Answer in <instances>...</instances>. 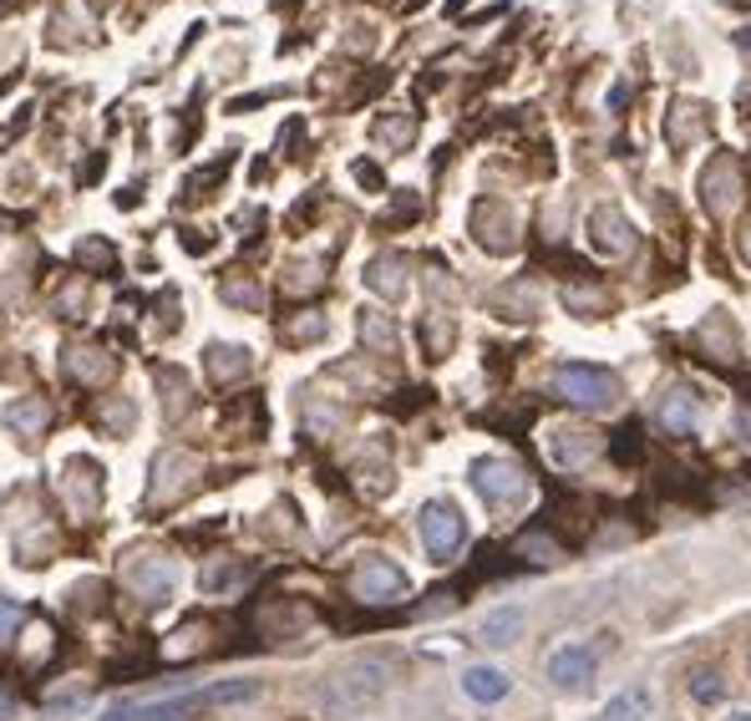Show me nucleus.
I'll return each instance as SVG.
<instances>
[{"instance_id":"nucleus-1","label":"nucleus","mask_w":751,"mask_h":721,"mask_svg":"<svg viewBox=\"0 0 751 721\" xmlns=\"http://www.w3.org/2000/svg\"><path fill=\"white\" fill-rule=\"evenodd\" d=\"M259 692H265V686H259L254 676H229V681H208V686H198V692L158 696V701H118L102 721H189V717H204V711L254 701Z\"/></svg>"},{"instance_id":"nucleus-2","label":"nucleus","mask_w":751,"mask_h":721,"mask_svg":"<svg viewBox=\"0 0 751 721\" xmlns=\"http://www.w3.org/2000/svg\"><path fill=\"white\" fill-rule=\"evenodd\" d=\"M416 533H422L427 560L447 564L457 549H462V539H468V518H462V508H457L452 498H432V503H422V514H416Z\"/></svg>"},{"instance_id":"nucleus-3","label":"nucleus","mask_w":751,"mask_h":721,"mask_svg":"<svg viewBox=\"0 0 751 721\" xmlns=\"http://www.w3.org/2000/svg\"><path fill=\"white\" fill-rule=\"evenodd\" d=\"M386 696V665L381 661H351L330 686H325V707L336 711H366Z\"/></svg>"},{"instance_id":"nucleus-4","label":"nucleus","mask_w":751,"mask_h":721,"mask_svg":"<svg viewBox=\"0 0 751 721\" xmlns=\"http://www.w3.org/2000/svg\"><path fill=\"white\" fill-rule=\"evenodd\" d=\"M472 488H477V498L487 503V508H518V503L529 498V478H523V468L518 462H508V457H477L472 462Z\"/></svg>"},{"instance_id":"nucleus-5","label":"nucleus","mask_w":751,"mask_h":721,"mask_svg":"<svg viewBox=\"0 0 751 721\" xmlns=\"http://www.w3.org/2000/svg\"><path fill=\"white\" fill-rule=\"evenodd\" d=\"M554 386H559V397L579 401V407H594V412L619 401V382L604 366H559L554 371Z\"/></svg>"},{"instance_id":"nucleus-6","label":"nucleus","mask_w":751,"mask_h":721,"mask_svg":"<svg viewBox=\"0 0 751 721\" xmlns=\"http://www.w3.org/2000/svg\"><path fill=\"white\" fill-rule=\"evenodd\" d=\"M351 589H355V594H361L366 604H386V600H401V594L412 589V579H407V569H397L391 560L371 554V560H361V569H355Z\"/></svg>"},{"instance_id":"nucleus-7","label":"nucleus","mask_w":751,"mask_h":721,"mask_svg":"<svg viewBox=\"0 0 751 721\" xmlns=\"http://www.w3.org/2000/svg\"><path fill=\"white\" fill-rule=\"evenodd\" d=\"M173 579H178V569L168 560H158V554H133L128 569H122V585L133 589L143 604H162V600H168V594H173Z\"/></svg>"},{"instance_id":"nucleus-8","label":"nucleus","mask_w":751,"mask_h":721,"mask_svg":"<svg viewBox=\"0 0 751 721\" xmlns=\"http://www.w3.org/2000/svg\"><path fill=\"white\" fill-rule=\"evenodd\" d=\"M61 493H66V503H72V514L92 518L97 508H102V468H97L92 457H72L66 472H61Z\"/></svg>"},{"instance_id":"nucleus-9","label":"nucleus","mask_w":751,"mask_h":721,"mask_svg":"<svg viewBox=\"0 0 751 721\" xmlns=\"http://www.w3.org/2000/svg\"><path fill=\"white\" fill-rule=\"evenodd\" d=\"M472 235H477V244L493 250V254L513 250V244H518V224H513V214H508V204L483 199V204L472 208Z\"/></svg>"},{"instance_id":"nucleus-10","label":"nucleus","mask_w":751,"mask_h":721,"mask_svg":"<svg viewBox=\"0 0 751 721\" xmlns=\"http://www.w3.org/2000/svg\"><path fill=\"white\" fill-rule=\"evenodd\" d=\"M594 671H599V656H594L590 646H579V640H569V646H559L554 656H548V681H554V686H564V692L590 686Z\"/></svg>"},{"instance_id":"nucleus-11","label":"nucleus","mask_w":751,"mask_h":721,"mask_svg":"<svg viewBox=\"0 0 751 721\" xmlns=\"http://www.w3.org/2000/svg\"><path fill=\"white\" fill-rule=\"evenodd\" d=\"M594 447H599V437H594L590 428H574V422L548 428V437H544V453H548L554 468H579V462H590Z\"/></svg>"},{"instance_id":"nucleus-12","label":"nucleus","mask_w":751,"mask_h":721,"mask_svg":"<svg viewBox=\"0 0 751 721\" xmlns=\"http://www.w3.org/2000/svg\"><path fill=\"white\" fill-rule=\"evenodd\" d=\"M198 478V457L189 453H162L153 462V488H148V503H173L183 488Z\"/></svg>"},{"instance_id":"nucleus-13","label":"nucleus","mask_w":751,"mask_h":721,"mask_svg":"<svg viewBox=\"0 0 751 721\" xmlns=\"http://www.w3.org/2000/svg\"><path fill=\"white\" fill-rule=\"evenodd\" d=\"M590 235H594V250H604V254H625L634 244L630 219H625L615 204H599V208H594V214H590Z\"/></svg>"},{"instance_id":"nucleus-14","label":"nucleus","mask_w":751,"mask_h":721,"mask_svg":"<svg viewBox=\"0 0 751 721\" xmlns=\"http://www.w3.org/2000/svg\"><path fill=\"white\" fill-rule=\"evenodd\" d=\"M655 417H661V428L670 437H680V432H691L701 422V397H695L691 386H670L661 397V407H655Z\"/></svg>"},{"instance_id":"nucleus-15","label":"nucleus","mask_w":751,"mask_h":721,"mask_svg":"<svg viewBox=\"0 0 751 721\" xmlns=\"http://www.w3.org/2000/svg\"><path fill=\"white\" fill-rule=\"evenodd\" d=\"M523 625H529V610L523 604H498V610H487L483 625H477V640L483 646H513L518 635H523Z\"/></svg>"},{"instance_id":"nucleus-16","label":"nucleus","mask_w":751,"mask_h":721,"mask_svg":"<svg viewBox=\"0 0 751 721\" xmlns=\"http://www.w3.org/2000/svg\"><path fill=\"white\" fill-rule=\"evenodd\" d=\"M701 199H706V208L711 214H726V208L737 204V193H741V173H737V163L731 158H716L711 163V173L701 178Z\"/></svg>"},{"instance_id":"nucleus-17","label":"nucleus","mask_w":751,"mask_h":721,"mask_svg":"<svg viewBox=\"0 0 751 721\" xmlns=\"http://www.w3.org/2000/svg\"><path fill=\"white\" fill-rule=\"evenodd\" d=\"M508 692H513V681H508V671H498V665H468V671H462V696H468V701L493 707V701H502Z\"/></svg>"},{"instance_id":"nucleus-18","label":"nucleus","mask_w":751,"mask_h":721,"mask_svg":"<svg viewBox=\"0 0 751 721\" xmlns=\"http://www.w3.org/2000/svg\"><path fill=\"white\" fill-rule=\"evenodd\" d=\"M46 401L41 397H31V401H11L5 412H0V422L15 432V437H41V428H46Z\"/></svg>"},{"instance_id":"nucleus-19","label":"nucleus","mask_w":751,"mask_h":721,"mask_svg":"<svg viewBox=\"0 0 751 721\" xmlns=\"http://www.w3.org/2000/svg\"><path fill=\"white\" fill-rule=\"evenodd\" d=\"M650 707H655V696H650V686H625V692L604 707L599 721H650Z\"/></svg>"},{"instance_id":"nucleus-20","label":"nucleus","mask_w":751,"mask_h":721,"mask_svg":"<svg viewBox=\"0 0 751 721\" xmlns=\"http://www.w3.org/2000/svg\"><path fill=\"white\" fill-rule=\"evenodd\" d=\"M366 285H371L376 295H386V300H401L407 280H401V260H397V254H381V260H371Z\"/></svg>"},{"instance_id":"nucleus-21","label":"nucleus","mask_w":751,"mask_h":721,"mask_svg":"<svg viewBox=\"0 0 751 721\" xmlns=\"http://www.w3.org/2000/svg\"><path fill=\"white\" fill-rule=\"evenodd\" d=\"M66 371H72L76 382H107L112 376V361L102 351H92V346H72L66 351Z\"/></svg>"},{"instance_id":"nucleus-22","label":"nucleus","mask_w":751,"mask_h":721,"mask_svg":"<svg viewBox=\"0 0 751 721\" xmlns=\"http://www.w3.org/2000/svg\"><path fill=\"white\" fill-rule=\"evenodd\" d=\"M250 371V351L244 346H208V376L214 382H234Z\"/></svg>"},{"instance_id":"nucleus-23","label":"nucleus","mask_w":751,"mask_h":721,"mask_svg":"<svg viewBox=\"0 0 751 721\" xmlns=\"http://www.w3.org/2000/svg\"><path fill=\"white\" fill-rule=\"evenodd\" d=\"M701 128H706V112H701V107H676L670 122H665V133H670L676 147H691L695 137H701Z\"/></svg>"},{"instance_id":"nucleus-24","label":"nucleus","mask_w":751,"mask_h":721,"mask_svg":"<svg viewBox=\"0 0 751 721\" xmlns=\"http://www.w3.org/2000/svg\"><path fill=\"white\" fill-rule=\"evenodd\" d=\"M361 340L376 346V351H391L397 346V325L386 321L381 310H361Z\"/></svg>"},{"instance_id":"nucleus-25","label":"nucleus","mask_w":751,"mask_h":721,"mask_svg":"<svg viewBox=\"0 0 751 721\" xmlns=\"http://www.w3.org/2000/svg\"><path fill=\"white\" fill-rule=\"evenodd\" d=\"M239 579H244L239 564H208L204 575H198V589H204V594H223V589H234Z\"/></svg>"},{"instance_id":"nucleus-26","label":"nucleus","mask_w":751,"mask_h":721,"mask_svg":"<svg viewBox=\"0 0 751 721\" xmlns=\"http://www.w3.org/2000/svg\"><path fill=\"white\" fill-rule=\"evenodd\" d=\"M691 696L701 701V707H711V701H722V696H726L722 676H716V671H695V676H691Z\"/></svg>"},{"instance_id":"nucleus-27","label":"nucleus","mask_w":751,"mask_h":721,"mask_svg":"<svg viewBox=\"0 0 751 721\" xmlns=\"http://www.w3.org/2000/svg\"><path fill=\"white\" fill-rule=\"evenodd\" d=\"M133 422H137L133 401H107V407H102V428H107V432H128Z\"/></svg>"},{"instance_id":"nucleus-28","label":"nucleus","mask_w":751,"mask_h":721,"mask_svg":"<svg viewBox=\"0 0 751 721\" xmlns=\"http://www.w3.org/2000/svg\"><path fill=\"white\" fill-rule=\"evenodd\" d=\"M46 554H51V533H31V539L15 544V560L21 564H46Z\"/></svg>"},{"instance_id":"nucleus-29","label":"nucleus","mask_w":751,"mask_h":721,"mask_svg":"<svg viewBox=\"0 0 751 721\" xmlns=\"http://www.w3.org/2000/svg\"><path fill=\"white\" fill-rule=\"evenodd\" d=\"M376 137H381L386 147H401L407 137H412V122H407V118H397V122H376Z\"/></svg>"},{"instance_id":"nucleus-30","label":"nucleus","mask_w":751,"mask_h":721,"mask_svg":"<svg viewBox=\"0 0 751 721\" xmlns=\"http://www.w3.org/2000/svg\"><path fill=\"white\" fill-rule=\"evenodd\" d=\"M21 620H26V615H21V604L0 594V640H11V635L21 630Z\"/></svg>"},{"instance_id":"nucleus-31","label":"nucleus","mask_w":751,"mask_h":721,"mask_svg":"<svg viewBox=\"0 0 751 721\" xmlns=\"http://www.w3.org/2000/svg\"><path fill=\"white\" fill-rule=\"evenodd\" d=\"M223 300H234V305H259V290H254V285H223Z\"/></svg>"},{"instance_id":"nucleus-32","label":"nucleus","mask_w":751,"mask_h":721,"mask_svg":"<svg viewBox=\"0 0 751 721\" xmlns=\"http://www.w3.org/2000/svg\"><path fill=\"white\" fill-rule=\"evenodd\" d=\"M518 549H523V554H538V564H554V560H559V549L544 544V539H523Z\"/></svg>"},{"instance_id":"nucleus-33","label":"nucleus","mask_w":751,"mask_h":721,"mask_svg":"<svg viewBox=\"0 0 751 721\" xmlns=\"http://www.w3.org/2000/svg\"><path fill=\"white\" fill-rule=\"evenodd\" d=\"M315 336H325V321H320V315H310V321H300L295 331H290V340H315Z\"/></svg>"},{"instance_id":"nucleus-34","label":"nucleus","mask_w":751,"mask_h":721,"mask_svg":"<svg viewBox=\"0 0 751 721\" xmlns=\"http://www.w3.org/2000/svg\"><path fill=\"white\" fill-rule=\"evenodd\" d=\"M564 300H569V305H574V310H590V305H604V295H599V290H569V295H564Z\"/></svg>"},{"instance_id":"nucleus-35","label":"nucleus","mask_w":751,"mask_h":721,"mask_svg":"<svg viewBox=\"0 0 751 721\" xmlns=\"http://www.w3.org/2000/svg\"><path fill=\"white\" fill-rule=\"evenodd\" d=\"M193 646H198V630H178V635H173V646H168V656H189Z\"/></svg>"},{"instance_id":"nucleus-36","label":"nucleus","mask_w":751,"mask_h":721,"mask_svg":"<svg viewBox=\"0 0 751 721\" xmlns=\"http://www.w3.org/2000/svg\"><path fill=\"white\" fill-rule=\"evenodd\" d=\"M82 254H87L92 265H107V260H112V250H107V244H97V239H87V244H82Z\"/></svg>"},{"instance_id":"nucleus-37","label":"nucleus","mask_w":751,"mask_h":721,"mask_svg":"<svg viewBox=\"0 0 751 721\" xmlns=\"http://www.w3.org/2000/svg\"><path fill=\"white\" fill-rule=\"evenodd\" d=\"M11 711H15V701H11V696H5V692H0V721L11 717Z\"/></svg>"},{"instance_id":"nucleus-38","label":"nucleus","mask_w":751,"mask_h":721,"mask_svg":"<svg viewBox=\"0 0 751 721\" xmlns=\"http://www.w3.org/2000/svg\"><path fill=\"white\" fill-rule=\"evenodd\" d=\"M722 721H751V711H726Z\"/></svg>"},{"instance_id":"nucleus-39","label":"nucleus","mask_w":751,"mask_h":721,"mask_svg":"<svg viewBox=\"0 0 751 721\" xmlns=\"http://www.w3.org/2000/svg\"><path fill=\"white\" fill-rule=\"evenodd\" d=\"M741 432H747V442H751V412H741V422H737Z\"/></svg>"},{"instance_id":"nucleus-40","label":"nucleus","mask_w":751,"mask_h":721,"mask_svg":"<svg viewBox=\"0 0 751 721\" xmlns=\"http://www.w3.org/2000/svg\"><path fill=\"white\" fill-rule=\"evenodd\" d=\"M741 254H747V260H751V224H747V239H741Z\"/></svg>"}]
</instances>
